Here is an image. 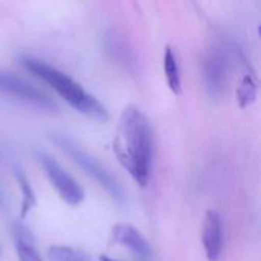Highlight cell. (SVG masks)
Here are the masks:
<instances>
[{
  "instance_id": "obj_1",
  "label": "cell",
  "mask_w": 261,
  "mask_h": 261,
  "mask_svg": "<svg viewBox=\"0 0 261 261\" xmlns=\"http://www.w3.org/2000/svg\"><path fill=\"white\" fill-rule=\"evenodd\" d=\"M113 153L133 180L147 187L153 164V133L147 116L136 106H127L119 118Z\"/></svg>"
},
{
  "instance_id": "obj_7",
  "label": "cell",
  "mask_w": 261,
  "mask_h": 261,
  "mask_svg": "<svg viewBox=\"0 0 261 261\" xmlns=\"http://www.w3.org/2000/svg\"><path fill=\"white\" fill-rule=\"evenodd\" d=\"M202 242L208 261H220L223 255V222L222 216L210 210L205 214L203 229H202Z\"/></svg>"
},
{
  "instance_id": "obj_13",
  "label": "cell",
  "mask_w": 261,
  "mask_h": 261,
  "mask_svg": "<svg viewBox=\"0 0 261 261\" xmlns=\"http://www.w3.org/2000/svg\"><path fill=\"white\" fill-rule=\"evenodd\" d=\"M257 96V84L254 81V78L251 75L243 76V80L240 81L239 87H237V101L239 106L242 109L248 107Z\"/></svg>"
},
{
  "instance_id": "obj_4",
  "label": "cell",
  "mask_w": 261,
  "mask_h": 261,
  "mask_svg": "<svg viewBox=\"0 0 261 261\" xmlns=\"http://www.w3.org/2000/svg\"><path fill=\"white\" fill-rule=\"evenodd\" d=\"M0 93L43 112H57L58 109L55 101L41 89L8 70H0Z\"/></svg>"
},
{
  "instance_id": "obj_14",
  "label": "cell",
  "mask_w": 261,
  "mask_h": 261,
  "mask_svg": "<svg viewBox=\"0 0 261 261\" xmlns=\"http://www.w3.org/2000/svg\"><path fill=\"white\" fill-rule=\"evenodd\" d=\"M99 261H119V260H115V258H112V257H109V255H99Z\"/></svg>"
},
{
  "instance_id": "obj_3",
  "label": "cell",
  "mask_w": 261,
  "mask_h": 261,
  "mask_svg": "<svg viewBox=\"0 0 261 261\" xmlns=\"http://www.w3.org/2000/svg\"><path fill=\"white\" fill-rule=\"evenodd\" d=\"M50 139H52V142H55V145L63 153H66L72 159V162H75L87 176H90L99 187H102L112 199H115L119 203H122L125 200L124 190L119 185V182L112 176V173H109L107 168H104L81 145H78L73 139H70L66 135H61V133H54L50 136Z\"/></svg>"
},
{
  "instance_id": "obj_2",
  "label": "cell",
  "mask_w": 261,
  "mask_h": 261,
  "mask_svg": "<svg viewBox=\"0 0 261 261\" xmlns=\"http://www.w3.org/2000/svg\"><path fill=\"white\" fill-rule=\"evenodd\" d=\"M20 64L34 76L43 80L46 84H49L72 109H75L76 112L106 122L110 118V113L107 110V107L98 99L95 98L92 93L86 92L80 83H76L75 80H72L69 75H66L64 72H61L60 69L47 64L43 60L24 55L20 58Z\"/></svg>"
},
{
  "instance_id": "obj_12",
  "label": "cell",
  "mask_w": 261,
  "mask_h": 261,
  "mask_svg": "<svg viewBox=\"0 0 261 261\" xmlns=\"http://www.w3.org/2000/svg\"><path fill=\"white\" fill-rule=\"evenodd\" d=\"M47 254L54 261H92L89 254L70 246H52Z\"/></svg>"
},
{
  "instance_id": "obj_9",
  "label": "cell",
  "mask_w": 261,
  "mask_h": 261,
  "mask_svg": "<svg viewBox=\"0 0 261 261\" xmlns=\"http://www.w3.org/2000/svg\"><path fill=\"white\" fill-rule=\"evenodd\" d=\"M14 245L18 261H41V257L34 246V240L29 231L21 225L14 226Z\"/></svg>"
},
{
  "instance_id": "obj_6",
  "label": "cell",
  "mask_w": 261,
  "mask_h": 261,
  "mask_svg": "<svg viewBox=\"0 0 261 261\" xmlns=\"http://www.w3.org/2000/svg\"><path fill=\"white\" fill-rule=\"evenodd\" d=\"M229 73V57L228 50L222 43H214L203 61V78L206 90L211 96L219 98L223 95L228 84Z\"/></svg>"
},
{
  "instance_id": "obj_8",
  "label": "cell",
  "mask_w": 261,
  "mask_h": 261,
  "mask_svg": "<svg viewBox=\"0 0 261 261\" xmlns=\"http://www.w3.org/2000/svg\"><path fill=\"white\" fill-rule=\"evenodd\" d=\"M112 240L128 249L132 254H135L138 258L147 261L151 258V246L147 242V239L132 225L119 223L112 228Z\"/></svg>"
},
{
  "instance_id": "obj_5",
  "label": "cell",
  "mask_w": 261,
  "mask_h": 261,
  "mask_svg": "<svg viewBox=\"0 0 261 261\" xmlns=\"http://www.w3.org/2000/svg\"><path fill=\"white\" fill-rule=\"evenodd\" d=\"M37 159H38L40 165L43 167L52 187L58 191L60 197L70 206H78L86 197L81 185L47 153L38 151Z\"/></svg>"
},
{
  "instance_id": "obj_11",
  "label": "cell",
  "mask_w": 261,
  "mask_h": 261,
  "mask_svg": "<svg viewBox=\"0 0 261 261\" xmlns=\"http://www.w3.org/2000/svg\"><path fill=\"white\" fill-rule=\"evenodd\" d=\"M14 176H15V180H17V184L20 187V191H21V211H20V216H21V219H24L28 216V213L35 206L37 197H35V191H34L29 179L23 173V170L15 168Z\"/></svg>"
},
{
  "instance_id": "obj_10",
  "label": "cell",
  "mask_w": 261,
  "mask_h": 261,
  "mask_svg": "<svg viewBox=\"0 0 261 261\" xmlns=\"http://www.w3.org/2000/svg\"><path fill=\"white\" fill-rule=\"evenodd\" d=\"M164 70L167 76L168 87L173 93L179 95L182 92V78H180V67L177 61V55L173 50V47L167 46L164 54Z\"/></svg>"
}]
</instances>
